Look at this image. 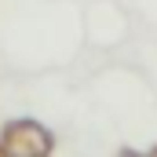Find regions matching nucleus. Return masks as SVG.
I'll return each mask as SVG.
<instances>
[{
	"label": "nucleus",
	"mask_w": 157,
	"mask_h": 157,
	"mask_svg": "<svg viewBox=\"0 0 157 157\" xmlns=\"http://www.w3.org/2000/svg\"><path fill=\"white\" fill-rule=\"evenodd\" d=\"M7 157H51L55 150V135L40 124V121H11L4 128L0 139Z\"/></svg>",
	"instance_id": "f257e3e1"
},
{
	"label": "nucleus",
	"mask_w": 157,
	"mask_h": 157,
	"mask_svg": "<svg viewBox=\"0 0 157 157\" xmlns=\"http://www.w3.org/2000/svg\"><path fill=\"white\" fill-rule=\"evenodd\" d=\"M121 157H157V154H135V150H124Z\"/></svg>",
	"instance_id": "f03ea898"
}]
</instances>
